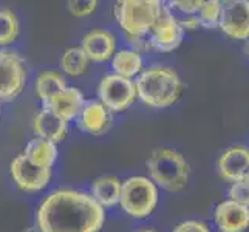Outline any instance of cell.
Returning a JSON list of instances; mask_svg holds the SVG:
<instances>
[{
    "mask_svg": "<svg viewBox=\"0 0 249 232\" xmlns=\"http://www.w3.org/2000/svg\"><path fill=\"white\" fill-rule=\"evenodd\" d=\"M104 223V208L78 189H56L36 211V226L42 232H99Z\"/></svg>",
    "mask_w": 249,
    "mask_h": 232,
    "instance_id": "obj_1",
    "label": "cell"
},
{
    "mask_svg": "<svg viewBox=\"0 0 249 232\" xmlns=\"http://www.w3.org/2000/svg\"><path fill=\"white\" fill-rule=\"evenodd\" d=\"M136 98L152 108H167L183 94V81L170 67L152 65L136 76Z\"/></svg>",
    "mask_w": 249,
    "mask_h": 232,
    "instance_id": "obj_2",
    "label": "cell"
},
{
    "mask_svg": "<svg viewBox=\"0 0 249 232\" xmlns=\"http://www.w3.org/2000/svg\"><path fill=\"white\" fill-rule=\"evenodd\" d=\"M149 178L157 187L170 194L183 192L191 178V166L178 150L160 145L153 149L145 162Z\"/></svg>",
    "mask_w": 249,
    "mask_h": 232,
    "instance_id": "obj_3",
    "label": "cell"
},
{
    "mask_svg": "<svg viewBox=\"0 0 249 232\" xmlns=\"http://www.w3.org/2000/svg\"><path fill=\"white\" fill-rule=\"evenodd\" d=\"M164 5L162 0H116L115 16L133 45L147 47V34L158 22ZM149 48V47H147Z\"/></svg>",
    "mask_w": 249,
    "mask_h": 232,
    "instance_id": "obj_4",
    "label": "cell"
},
{
    "mask_svg": "<svg viewBox=\"0 0 249 232\" xmlns=\"http://www.w3.org/2000/svg\"><path fill=\"white\" fill-rule=\"evenodd\" d=\"M160 201V191L149 177L135 175L123 181L121 209L133 218H147L155 212Z\"/></svg>",
    "mask_w": 249,
    "mask_h": 232,
    "instance_id": "obj_5",
    "label": "cell"
},
{
    "mask_svg": "<svg viewBox=\"0 0 249 232\" xmlns=\"http://www.w3.org/2000/svg\"><path fill=\"white\" fill-rule=\"evenodd\" d=\"M27 79L28 71L22 56L11 50H0V102L19 98Z\"/></svg>",
    "mask_w": 249,
    "mask_h": 232,
    "instance_id": "obj_6",
    "label": "cell"
},
{
    "mask_svg": "<svg viewBox=\"0 0 249 232\" xmlns=\"http://www.w3.org/2000/svg\"><path fill=\"white\" fill-rule=\"evenodd\" d=\"M98 96L111 113L124 111L136 101L135 81L110 73L101 79L98 85Z\"/></svg>",
    "mask_w": 249,
    "mask_h": 232,
    "instance_id": "obj_7",
    "label": "cell"
},
{
    "mask_svg": "<svg viewBox=\"0 0 249 232\" xmlns=\"http://www.w3.org/2000/svg\"><path fill=\"white\" fill-rule=\"evenodd\" d=\"M184 34L186 31L181 25L164 8L158 22L152 27L145 39H147L149 50L157 51V53H170L181 45Z\"/></svg>",
    "mask_w": 249,
    "mask_h": 232,
    "instance_id": "obj_8",
    "label": "cell"
},
{
    "mask_svg": "<svg viewBox=\"0 0 249 232\" xmlns=\"http://www.w3.org/2000/svg\"><path fill=\"white\" fill-rule=\"evenodd\" d=\"M11 178L16 186L23 192L36 194L44 191L51 181V169L34 166L27 160L23 153H19L11 161L10 166Z\"/></svg>",
    "mask_w": 249,
    "mask_h": 232,
    "instance_id": "obj_9",
    "label": "cell"
},
{
    "mask_svg": "<svg viewBox=\"0 0 249 232\" xmlns=\"http://www.w3.org/2000/svg\"><path fill=\"white\" fill-rule=\"evenodd\" d=\"M218 28L231 39H249V0H229L223 3Z\"/></svg>",
    "mask_w": 249,
    "mask_h": 232,
    "instance_id": "obj_10",
    "label": "cell"
},
{
    "mask_svg": "<svg viewBox=\"0 0 249 232\" xmlns=\"http://www.w3.org/2000/svg\"><path fill=\"white\" fill-rule=\"evenodd\" d=\"M213 221L220 232H245L249 228V208L232 200L220 201L213 211Z\"/></svg>",
    "mask_w": 249,
    "mask_h": 232,
    "instance_id": "obj_11",
    "label": "cell"
},
{
    "mask_svg": "<svg viewBox=\"0 0 249 232\" xmlns=\"http://www.w3.org/2000/svg\"><path fill=\"white\" fill-rule=\"evenodd\" d=\"M76 119H78V125L81 130L93 136L104 135L113 124V115L101 101L85 102L79 116Z\"/></svg>",
    "mask_w": 249,
    "mask_h": 232,
    "instance_id": "obj_12",
    "label": "cell"
},
{
    "mask_svg": "<svg viewBox=\"0 0 249 232\" xmlns=\"http://www.w3.org/2000/svg\"><path fill=\"white\" fill-rule=\"evenodd\" d=\"M218 175L226 183H237L249 172V149L234 145L221 153L217 162Z\"/></svg>",
    "mask_w": 249,
    "mask_h": 232,
    "instance_id": "obj_13",
    "label": "cell"
},
{
    "mask_svg": "<svg viewBox=\"0 0 249 232\" xmlns=\"http://www.w3.org/2000/svg\"><path fill=\"white\" fill-rule=\"evenodd\" d=\"M81 48L93 62H108L116 53V39L107 30H91L82 37Z\"/></svg>",
    "mask_w": 249,
    "mask_h": 232,
    "instance_id": "obj_14",
    "label": "cell"
},
{
    "mask_svg": "<svg viewBox=\"0 0 249 232\" xmlns=\"http://www.w3.org/2000/svg\"><path fill=\"white\" fill-rule=\"evenodd\" d=\"M84 104H85L84 93L76 87H67L62 91L54 94L47 102H44V108L54 111L64 121L70 123L79 116Z\"/></svg>",
    "mask_w": 249,
    "mask_h": 232,
    "instance_id": "obj_15",
    "label": "cell"
},
{
    "mask_svg": "<svg viewBox=\"0 0 249 232\" xmlns=\"http://www.w3.org/2000/svg\"><path fill=\"white\" fill-rule=\"evenodd\" d=\"M67 128L68 123L48 108H42L33 119V130L36 136L56 144L67 136Z\"/></svg>",
    "mask_w": 249,
    "mask_h": 232,
    "instance_id": "obj_16",
    "label": "cell"
},
{
    "mask_svg": "<svg viewBox=\"0 0 249 232\" xmlns=\"http://www.w3.org/2000/svg\"><path fill=\"white\" fill-rule=\"evenodd\" d=\"M121 187H123V181L118 177L104 175V177L96 178L91 183L90 195L94 198V201L101 204L104 209L113 208V206L119 204Z\"/></svg>",
    "mask_w": 249,
    "mask_h": 232,
    "instance_id": "obj_17",
    "label": "cell"
},
{
    "mask_svg": "<svg viewBox=\"0 0 249 232\" xmlns=\"http://www.w3.org/2000/svg\"><path fill=\"white\" fill-rule=\"evenodd\" d=\"M30 162H33L34 166L44 167V169H51L54 166V162L57 160V145L53 141H48L39 136H34L33 140H30L25 145V149L22 152Z\"/></svg>",
    "mask_w": 249,
    "mask_h": 232,
    "instance_id": "obj_18",
    "label": "cell"
},
{
    "mask_svg": "<svg viewBox=\"0 0 249 232\" xmlns=\"http://www.w3.org/2000/svg\"><path fill=\"white\" fill-rule=\"evenodd\" d=\"M142 56L138 50L133 48H123L116 51L111 57V68L113 73L119 74L127 79L138 76L144 68H142Z\"/></svg>",
    "mask_w": 249,
    "mask_h": 232,
    "instance_id": "obj_19",
    "label": "cell"
},
{
    "mask_svg": "<svg viewBox=\"0 0 249 232\" xmlns=\"http://www.w3.org/2000/svg\"><path fill=\"white\" fill-rule=\"evenodd\" d=\"M67 87L68 85H67L65 77L54 70L42 71L36 77V84H34V90H36L37 98L42 102H47L48 99L53 98L54 94H57L59 91H62Z\"/></svg>",
    "mask_w": 249,
    "mask_h": 232,
    "instance_id": "obj_20",
    "label": "cell"
},
{
    "mask_svg": "<svg viewBox=\"0 0 249 232\" xmlns=\"http://www.w3.org/2000/svg\"><path fill=\"white\" fill-rule=\"evenodd\" d=\"M89 65H90V59L84 53V50L81 47H71L65 50L61 57L62 71L73 77L82 76L89 70Z\"/></svg>",
    "mask_w": 249,
    "mask_h": 232,
    "instance_id": "obj_21",
    "label": "cell"
},
{
    "mask_svg": "<svg viewBox=\"0 0 249 232\" xmlns=\"http://www.w3.org/2000/svg\"><path fill=\"white\" fill-rule=\"evenodd\" d=\"M223 2L221 0H206L196 11L195 19L198 22V27L206 30H215L218 28L220 14H221Z\"/></svg>",
    "mask_w": 249,
    "mask_h": 232,
    "instance_id": "obj_22",
    "label": "cell"
},
{
    "mask_svg": "<svg viewBox=\"0 0 249 232\" xmlns=\"http://www.w3.org/2000/svg\"><path fill=\"white\" fill-rule=\"evenodd\" d=\"M19 36V19L11 10H0V47L10 45Z\"/></svg>",
    "mask_w": 249,
    "mask_h": 232,
    "instance_id": "obj_23",
    "label": "cell"
},
{
    "mask_svg": "<svg viewBox=\"0 0 249 232\" xmlns=\"http://www.w3.org/2000/svg\"><path fill=\"white\" fill-rule=\"evenodd\" d=\"M206 0H162L166 10L174 17L195 16Z\"/></svg>",
    "mask_w": 249,
    "mask_h": 232,
    "instance_id": "obj_24",
    "label": "cell"
},
{
    "mask_svg": "<svg viewBox=\"0 0 249 232\" xmlns=\"http://www.w3.org/2000/svg\"><path fill=\"white\" fill-rule=\"evenodd\" d=\"M67 6L74 17H87L96 11L98 0H68Z\"/></svg>",
    "mask_w": 249,
    "mask_h": 232,
    "instance_id": "obj_25",
    "label": "cell"
},
{
    "mask_svg": "<svg viewBox=\"0 0 249 232\" xmlns=\"http://www.w3.org/2000/svg\"><path fill=\"white\" fill-rule=\"evenodd\" d=\"M228 200H232L238 204H243L249 208V181L240 179L237 183H232L228 191Z\"/></svg>",
    "mask_w": 249,
    "mask_h": 232,
    "instance_id": "obj_26",
    "label": "cell"
},
{
    "mask_svg": "<svg viewBox=\"0 0 249 232\" xmlns=\"http://www.w3.org/2000/svg\"><path fill=\"white\" fill-rule=\"evenodd\" d=\"M172 232H211L209 226L200 220H186L174 228Z\"/></svg>",
    "mask_w": 249,
    "mask_h": 232,
    "instance_id": "obj_27",
    "label": "cell"
},
{
    "mask_svg": "<svg viewBox=\"0 0 249 232\" xmlns=\"http://www.w3.org/2000/svg\"><path fill=\"white\" fill-rule=\"evenodd\" d=\"M23 232H42L36 225H34V226H30V228H27V229H25Z\"/></svg>",
    "mask_w": 249,
    "mask_h": 232,
    "instance_id": "obj_28",
    "label": "cell"
},
{
    "mask_svg": "<svg viewBox=\"0 0 249 232\" xmlns=\"http://www.w3.org/2000/svg\"><path fill=\"white\" fill-rule=\"evenodd\" d=\"M245 53L248 54V57H249V39H246L245 40Z\"/></svg>",
    "mask_w": 249,
    "mask_h": 232,
    "instance_id": "obj_29",
    "label": "cell"
},
{
    "mask_svg": "<svg viewBox=\"0 0 249 232\" xmlns=\"http://www.w3.org/2000/svg\"><path fill=\"white\" fill-rule=\"evenodd\" d=\"M136 232H158L155 229H140V231H136Z\"/></svg>",
    "mask_w": 249,
    "mask_h": 232,
    "instance_id": "obj_30",
    "label": "cell"
},
{
    "mask_svg": "<svg viewBox=\"0 0 249 232\" xmlns=\"http://www.w3.org/2000/svg\"><path fill=\"white\" fill-rule=\"evenodd\" d=\"M243 179H246V181H249V172H248V175H246V177H245Z\"/></svg>",
    "mask_w": 249,
    "mask_h": 232,
    "instance_id": "obj_31",
    "label": "cell"
},
{
    "mask_svg": "<svg viewBox=\"0 0 249 232\" xmlns=\"http://www.w3.org/2000/svg\"><path fill=\"white\" fill-rule=\"evenodd\" d=\"M0 115H2V106H0Z\"/></svg>",
    "mask_w": 249,
    "mask_h": 232,
    "instance_id": "obj_32",
    "label": "cell"
},
{
    "mask_svg": "<svg viewBox=\"0 0 249 232\" xmlns=\"http://www.w3.org/2000/svg\"><path fill=\"white\" fill-rule=\"evenodd\" d=\"M221 2H223V3H225V2H229V0H221Z\"/></svg>",
    "mask_w": 249,
    "mask_h": 232,
    "instance_id": "obj_33",
    "label": "cell"
}]
</instances>
